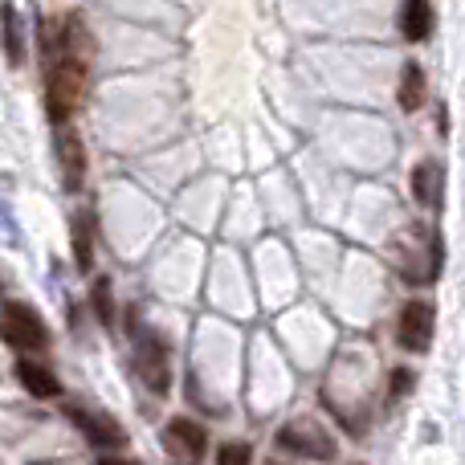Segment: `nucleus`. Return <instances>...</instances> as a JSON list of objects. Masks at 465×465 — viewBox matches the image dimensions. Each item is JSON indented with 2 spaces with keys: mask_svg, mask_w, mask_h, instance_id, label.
<instances>
[{
  "mask_svg": "<svg viewBox=\"0 0 465 465\" xmlns=\"http://www.w3.org/2000/svg\"><path fill=\"white\" fill-rule=\"evenodd\" d=\"M401 33L409 41H425L433 33V5L429 0H404L401 5Z\"/></svg>",
  "mask_w": 465,
  "mask_h": 465,
  "instance_id": "obj_10",
  "label": "nucleus"
},
{
  "mask_svg": "<svg viewBox=\"0 0 465 465\" xmlns=\"http://www.w3.org/2000/svg\"><path fill=\"white\" fill-rule=\"evenodd\" d=\"M135 360H139V376H143V384L152 388L155 396H163L168 392V380H172V371H168V347H163V339L160 335H152V331H135Z\"/></svg>",
  "mask_w": 465,
  "mask_h": 465,
  "instance_id": "obj_5",
  "label": "nucleus"
},
{
  "mask_svg": "<svg viewBox=\"0 0 465 465\" xmlns=\"http://www.w3.org/2000/svg\"><path fill=\"white\" fill-rule=\"evenodd\" d=\"M278 450L298 453V458H314V461H331V458H335L331 437L322 433L314 420H290V425L278 433Z\"/></svg>",
  "mask_w": 465,
  "mask_h": 465,
  "instance_id": "obj_4",
  "label": "nucleus"
},
{
  "mask_svg": "<svg viewBox=\"0 0 465 465\" xmlns=\"http://www.w3.org/2000/svg\"><path fill=\"white\" fill-rule=\"evenodd\" d=\"M57 168H62L65 188H78L82 176H86V152H82V139L70 135V131H57Z\"/></svg>",
  "mask_w": 465,
  "mask_h": 465,
  "instance_id": "obj_7",
  "label": "nucleus"
},
{
  "mask_svg": "<svg viewBox=\"0 0 465 465\" xmlns=\"http://www.w3.org/2000/svg\"><path fill=\"white\" fill-rule=\"evenodd\" d=\"M0 45H5L8 65L25 62V21H21V13L13 8V0L0 5Z\"/></svg>",
  "mask_w": 465,
  "mask_h": 465,
  "instance_id": "obj_8",
  "label": "nucleus"
},
{
  "mask_svg": "<svg viewBox=\"0 0 465 465\" xmlns=\"http://www.w3.org/2000/svg\"><path fill=\"white\" fill-rule=\"evenodd\" d=\"M270 465H282V461H270Z\"/></svg>",
  "mask_w": 465,
  "mask_h": 465,
  "instance_id": "obj_18",
  "label": "nucleus"
},
{
  "mask_svg": "<svg viewBox=\"0 0 465 465\" xmlns=\"http://www.w3.org/2000/svg\"><path fill=\"white\" fill-rule=\"evenodd\" d=\"M0 339L13 351H41L49 343V331L29 302H5L0 306Z\"/></svg>",
  "mask_w": 465,
  "mask_h": 465,
  "instance_id": "obj_1",
  "label": "nucleus"
},
{
  "mask_svg": "<svg viewBox=\"0 0 465 465\" xmlns=\"http://www.w3.org/2000/svg\"><path fill=\"white\" fill-rule=\"evenodd\" d=\"M433 327H437V314L429 302H404L401 319H396V343L404 347V351L420 355L429 351V343H433Z\"/></svg>",
  "mask_w": 465,
  "mask_h": 465,
  "instance_id": "obj_3",
  "label": "nucleus"
},
{
  "mask_svg": "<svg viewBox=\"0 0 465 465\" xmlns=\"http://www.w3.org/2000/svg\"><path fill=\"white\" fill-rule=\"evenodd\" d=\"M412 388V371H396L392 376V401H401V392H409Z\"/></svg>",
  "mask_w": 465,
  "mask_h": 465,
  "instance_id": "obj_16",
  "label": "nucleus"
},
{
  "mask_svg": "<svg viewBox=\"0 0 465 465\" xmlns=\"http://www.w3.org/2000/svg\"><path fill=\"white\" fill-rule=\"evenodd\" d=\"M396 98H401L404 111H417V106L425 103V70H420L417 62L404 65V74H401V90H396Z\"/></svg>",
  "mask_w": 465,
  "mask_h": 465,
  "instance_id": "obj_12",
  "label": "nucleus"
},
{
  "mask_svg": "<svg viewBox=\"0 0 465 465\" xmlns=\"http://www.w3.org/2000/svg\"><path fill=\"white\" fill-rule=\"evenodd\" d=\"M16 376H21L25 392L41 396V401H54V396H62V380H57L49 368L33 363V360H21V363H16Z\"/></svg>",
  "mask_w": 465,
  "mask_h": 465,
  "instance_id": "obj_9",
  "label": "nucleus"
},
{
  "mask_svg": "<svg viewBox=\"0 0 465 465\" xmlns=\"http://www.w3.org/2000/svg\"><path fill=\"white\" fill-rule=\"evenodd\" d=\"M70 425L78 429L94 450H123V445H127L123 425H114L111 417H98V412H90V409H70Z\"/></svg>",
  "mask_w": 465,
  "mask_h": 465,
  "instance_id": "obj_6",
  "label": "nucleus"
},
{
  "mask_svg": "<svg viewBox=\"0 0 465 465\" xmlns=\"http://www.w3.org/2000/svg\"><path fill=\"white\" fill-rule=\"evenodd\" d=\"M0 237H5V241H21V232H16V221L8 217L5 201H0Z\"/></svg>",
  "mask_w": 465,
  "mask_h": 465,
  "instance_id": "obj_15",
  "label": "nucleus"
},
{
  "mask_svg": "<svg viewBox=\"0 0 465 465\" xmlns=\"http://www.w3.org/2000/svg\"><path fill=\"white\" fill-rule=\"evenodd\" d=\"M412 193H417V201L425 204V209L437 204V196H441V168H437L433 160L420 163V168L412 172Z\"/></svg>",
  "mask_w": 465,
  "mask_h": 465,
  "instance_id": "obj_11",
  "label": "nucleus"
},
{
  "mask_svg": "<svg viewBox=\"0 0 465 465\" xmlns=\"http://www.w3.org/2000/svg\"><path fill=\"white\" fill-rule=\"evenodd\" d=\"M98 465H135V461H119V458H111V461H98Z\"/></svg>",
  "mask_w": 465,
  "mask_h": 465,
  "instance_id": "obj_17",
  "label": "nucleus"
},
{
  "mask_svg": "<svg viewBox=\"0 0 465 465\" xmlns=\"http://www.w3.org/2000/svg\"><path fill=\"white\" fill-rule=\"evenodd\" d=\"M94 306H98V319L111 327V298H106V282H98L94 286Z\"/></svg>",
  "mask_w": 465,
  "mask_h": 465,
  "instance_id": "obj_14",
  "label": "nucleus"
},
{
  "mask_svg": "<svg viewBox=\"0 0 465 465\" xmlns=\"http://www.w3.org/2000/svg\"><path fill=\"white\" fill-rule=\"evenodd\" d=\"M163 453H168L176 465H201L204 453H209V433H204L196 420L176 417L163 429Z\"/></svg>",
  "mask_w": 465,
  "mask_h": 465,
  "instance_id": "obj_2",
  "label": "nucleus"
},
{
  "mask_svg": "<svg viewBox=\"0 0 465 465\" xmlns=\"http://www.w3.org/2000/svg\"><path fill=\"white\" fill-rule=\"evenodd\" d=\"M253 461V445L245 441H225L217 450V465H249Z\"/></svg>",
  "mask_w": 465,
  "mask_h": 465,
  "instance_id": "obj_13",
  "label": "nucleus"
}]
</instances>
